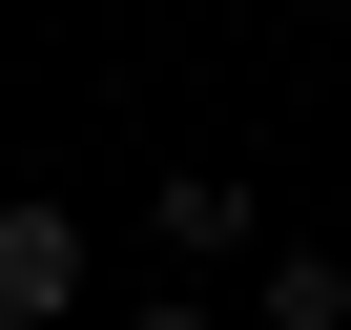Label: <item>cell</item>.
<instances>
[{
  "label": "cell",
  "mask_w": 351,
  "mask_h": 330,
  "mask_svg": "<svg viewBox=\"0 0 351 330\" xmlns=\"http://www.w3.org/2000/svg\"><path fill=\"white\" fill-rule=\"evenodd\" d=\"M62 309H83V207L21 186V207H0V330H62Z\"/></svg>",
  "instance_id": "obj_1"
},
{
  "label": "cell",
  "mask_w": 351,
  "mask_h": 330,
  "mask_svg": "<svg viewBox=\"0 0 351 330\" xmlns=\"http://www.w3.org/2000/svg\"><path fill=\"white\" fill-rule=\"evenodd\" d=\"M165 248H186V268H228V248H269V207L228 186V165H165Z\"/></svg>",
  "instance_id": "obj_2"
},
{
  "label": "cell",
  "mask_w": 351,
  "mask_h": 330,
  "mask_svg": "<svg viewBox=\"0 0 351 330\" xmlns=\"http://www.w3.org/2000/svg\"><path fill=\"white\" fill-rule=\"evenodd\" d=\"M248 330H351V268H330V248H269V289H248Z\"/></svg>",
  "instance_id": "obj_3"
},
{
  "label": "cell",
  "mask_w": 351,
  "mask_h": 330,
  "mask_svg": "<svg viewBox=\"0 0 351 330\" xmlns=\"http://www.w3.org/2000/svg\"><path fill=\"white\" fill-rule=\"evenodd\" d=\"M145 330H228V309H207V289H165V309H145Z\"/></svg>",
  "instance_id": "obj_4"
}]
</instances>
